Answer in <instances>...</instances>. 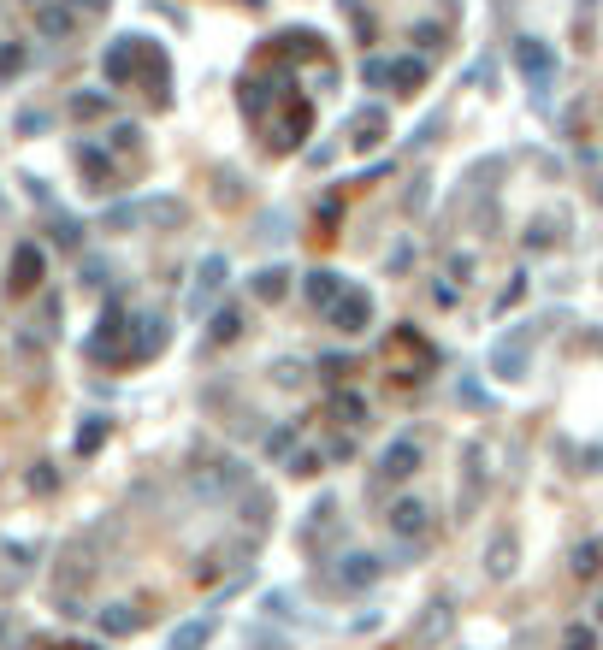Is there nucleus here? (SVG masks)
Segmentation results:
<instances>
[{"instance_id": "nucleus-1", "label": "nucleus", "mask_w": 603, "mask_h": 650, "mask_svg": "<svg viewBox=\"0 0 603 650\" xmlns=\"http://www.w3.org/2000/svg\"><path fill=\"white\" fill-rule=\"evenodd\" d=\"M207 639H213V615H196V621H184V627L172 633V645L166 650H201Z\"/></svg>"}, {"instance_id": "nucleus-2", "label": "nucleus", "mask_w": 603, "mask_h": 650, "mask_svg": "<svg viewBox=\"0 0 603 650\" xmlns=\"http://www.w3.org/2000/svg\"><path fill=\"white\" fill-rule=\"evenodd\" d=\"M373 574H379V562H373V556H343V568H337V580L349 585V591H361Z\"/></svg>"}, {"instance_id": "nucleus-3", "label": "nucleus", "mask_w": 603, "mask_h": 650, "mask_svg": "<svg viewBox=\"0 0 603 650\" xmlns=\"http://www.w3.org/2000/svg\"><path fill=\"white\" fill-rule=\"evenodd\" d=\"M450 633V603H432V615L420 621V633H414V645H438Z\"/></svg>"}, {"instance_id": "nucleus-4", "label": "nucleus", "mask_w": 603, "mask_h": 650, "mask_svg": "<svg viewBox=\"0 0 603 650\" xmlns=\"http://www.w3.org/2000/svg\"><path fill=\"white\" fill-rule=\"evenodd\" d=\"M131 627H136V615L125 609V603H113V609L101 615V633H131Z\"/></svg>"}, {"instance_id": "nucleus-5", "label": "nucleus", "mask_w": 603, "mask_h": 650, "mask_svg": "<svg viewBox=\"0 0 603 650\" xmlns=\"http://www.w3.org/2000/svg\"><path fill=\"white\" fill-rule=\"evenodd\" d=\"M391 526H397V532H420V526H426V509H420V503H402L397 515H391Z\"/></svg>"}, {"instance_id": "nucleus-6", "label": "nucleus", "mask_w": 603, "mask_h": 650, "mask_svg": "<svg viewBox=\"0 0 603 650\" xmlns=\"http://www.w3.org/2000/svg\"><path fill=\"white\" fill-rule=\"evenodd\" d=\"M574 574H598V544H580V556H574Z\"/></svg>"}, {"instance_id": "nucleus-7", "label": "nucleus", "mask_w": 603, "mask_h": 650, "mask_svg": "<svg viewBox=\"0 0 603 650\" xmlns=\"http://www.w3.org/2000/svg\"><path fill=\"white\" fill-rule=\"evenodd\" d=\"M568 650H592V633H586V627H574V633H568Z\"/></svg>"}, {"instance_id": "nucleus-8", "label": "nucleus", "mask_w": 603, "mask_h": 650, "mask_svg": "<svg viewBox=\"0 0 603 650\" xmlns=\"http://www.w3.org/2000/svg\"><path fill=\"white\" fill-rule=\"evenodd\" d=\"M77 650H89V645H77Z\"/></svg>"}]
</instances>
